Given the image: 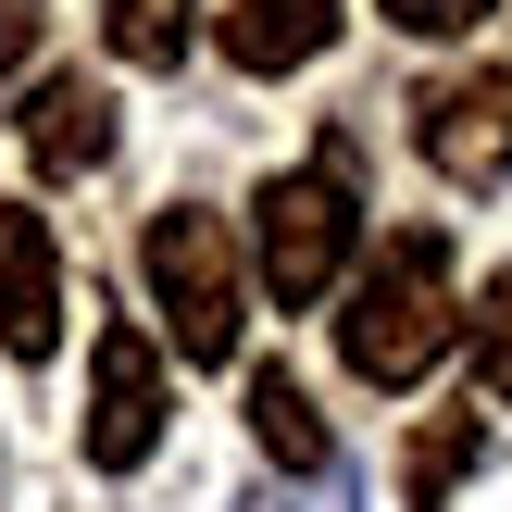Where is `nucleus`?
Instances as JSON below:
<instances>
[{"instance_id":"obj_1","label":"nucleus","mask_w":512,"mask_h":512,"mask_svg":"<svg viewBox=\"0 0 512 512\" xmlns=\"http://www.w3.org/2000/svg\"><path fill=\"white\" fill-rule=\"evenodd\" d=\"M450 325H463V313H450V238H438V225H400V238L350 275L338 363L363 375V388H413V375L450 350Z\"/></svg>"},{"instance_id":"obj_2","label":"nucleus","mask_w":512,"mask_h":512,"mask_svg":"<svg viewBox=\"0 0 512 512\" xmlns=\"http://www.w3.org/2000/svg\"><path fill=\"white\" fill-rule=\"evenodd\" d=\"M350 238H363L350 138H325V163H300V175H263V200H250V263H263L275 313H313V300L350 275Z\"/></svg>"},{"instance_id":"obj_3","label":"nucleus","mask_w":512,"mask_h":512,"mask_svg":"<svg viewBox=\"0 0 512 512\" xmlns=\"http://www.w3.org/2000/svg\"><path fill=\"white\" fill-rule=\"evenodd\" d=\"M138 275H150V313L188 363H238V313H250V263H238V225L175 200V213L138 225Z\"/></svg>"},{"instance_id":"obj_4","label":"nucleus","mask_w":512,"mask_h":512,"mask_svg":"<svg viewBox=\"0 0 512 512\" xmlns=\"http://www.w3.org/2000/svg\"><path fill=\"white\" fill-rule=\"evenodd\" d=\"M413 150L438 188H500L512 175V63H475V75H438L413 100Z\"/></svg>"},{"instance_id":"obj_5","label":"nucleus","mask_w":512,"mask_h":512,"mask_svg":"<svg viewBox=\"0 0 512 512\" xmlns=\"http://www.w3.org/2000/svg\"><path fill=\"white\" fill-rule=\"evenodd\" d=\"M163 363H150V325H100V363H88V463L100 475H138L150 450H163Z\"/></svg>"},{"instance_id":"obj_6","label":"nucleus","mask_w":512,"mask_h":512,"mask_svg":"<svg viewBox=\"0 0 512 512\" xmlns=\"http://www.w3.org/2000/svg\"><path fill=\"white\" fill-rule=\"evenodd\" d=\"M50 338H63V238H50V213L0 200V350L50 363Z\"/></svg>"},{"instance_id":"obj_7","label":"nucleus","mask_w":512,"mask_h":512,"mask_svg":"<svg viewBox=\"0 0 512 512\" xmlns=\"http://www.w3.org/2000/svg\"><path fill=\"white\" fill-rule=\"evenodd\" d=\"M13 138L38 175H100L113 163V100L88 88V75H38V88L13 100Z\"/></svg>"},{"instance_id":"obj_8","label":"nucleus","mask_w":512,"mask_h":512,"mask_svg":"<svg viewBox=\"0 0 512 512\" xmlns=\"http://www.w3.org/2000/svg\"><path fill=\"white\" fill-rule=\"evenodd\" d=\"M213 38H225L238 75H300L325 38H338V0H225Z\"/></svg>"},{"instance_id":"obj_9","label":"nucleus","mask_w":512,"mask_h":512,"mask_svg":"<svg viewBox=\"0 0 512 512\" xmlns=\"http://www.w3.org/2000/svg\"><path fill=\"white\" fill-rule=\"evenodd\" d=\"M238 413H250V438H263V463H288V475H325V463H338V438H325L313 388H300L288 363H263V375H250V400H238Z\"/></svg>"},{"instance_id":"obj_10","label":"nucleus","mask_w":512,"mask_h":512,"mask_svg":"<svg viewBox=\"0 0 512 512\" xmlns=\"http://www.w3.org/2000/svg\"><path fill=\"white\" fill-rule=\"evenodd\" d=\"M188 13L200 0H100V50L138 63V75H163V63H188Z\"/></svg>"},{"instance_id":"obj_11","label":"nucleus","mask_w":512,"mask_h":512,"mask_svg":"<svg viewBox=\"0 0 512 512\" xmlns=\"http://www.w3.org/2000/svg\"><path fill=\"white\" fill-rule=\"evenodd\" d=\"M475 450H488V413H438V425L413 438V463H400V500H413V512H438V500L475 475Z\"/></svg>"},{"instance_id":"obj_12","label":"nucleus","mask_w":512,"mask_h":512,"mask_svg":"<svg viewBox=\"0 0 512 512\" xmlns=\"http://www.w3.org/2000/svg\"><path fill=\"white\" fill-rule=\"evenodd\" d=\"M475 400H512V275H488V313H475Z\"/></svg>"},{"instance_id":"obj_13","label":"nucleus","mask_w":512,"mask_h":512,"mask_svg":"<svg viewBox=\"0 0 512 512\" xmlns=\"http://www.w3.org/2000/svg\"><path fill=\"white\" fill-rule=\"evenodd\" d=\"M375 13H388L400 38H475V25H488L500 0H375Z\"/></svg>"},{"instance_id":"obj_14","label":"nucleus","mask_w":512,"mask_h":512,"mask_svg":"<svg viewBox=\"0 0 512 512\" xmlns=\"http://www.w3.org/2000/svg\"><path fill=\"white\" fill-rule=\"evenodd\" d=\"M38 25H50L38 0H0V88H13V75H25V50H38Z\"/></svg>"}]
</instances>
